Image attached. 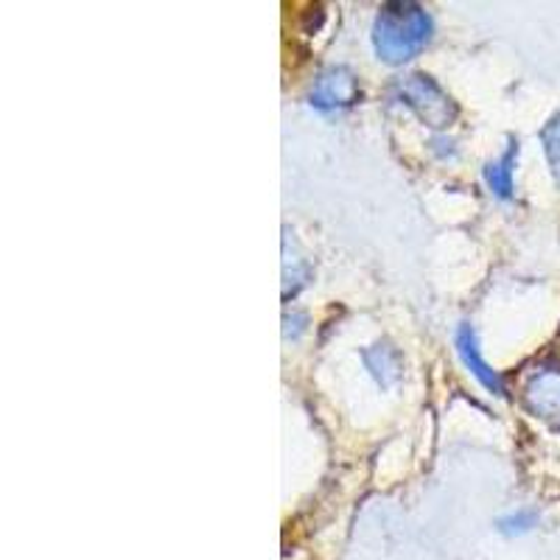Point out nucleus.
<instances>
[{"label": "nucleus", "instance_id": "nucleus-8", "mask_svg": "<svg viewBox=\"0 0 560 560\" xmlns=\"http://www.w3.org/2000/svg\"><path fill=\"white\" fill-rule=\"evenodd\" d=\"M544 147H547V158L555 172V179L560 183V115L552 118L547 124V129H544Z\"/></svg>", "mask_w": 560, "mask_h": 560}, {"label": "nucleus", "instance_id": "nucleus-7", "mask_svg": "<svg viewBox=\"0 0 560 560\" xmlns=\"http://www.w3.org/2000/svg\"><path fill=\"white\" fill-rule=\"evenodd\" d=\"M516 143H510L508 152L497 160V163H488L485 168V179L493 188V194L502 199L513 197V166H516Z\"/></svg>", "mask_w": 560, "mask_h": 560}, {"label": "nucleus", "instance_id": "nucleus-6", "mask_svg": "<svg viewBox=\"0 0 560 560\" xmlns=\"http://www.w3.org/2000/svg\"><path fill=\"white\" fill-rule=\"evenodd\" d=\"M364 364H368V370L376 376V382L382 387H389L398 378V368H401L398 364V353L387 342L373 345L370 350H364Z\"/></svg>", "mask_w": 560, "mask_h": 560}, {"label": "nucleus", "instance_id": "nucleus-2", "mask_svg": "<svg viewBox=\"0 0 560 560\" xmlns=\"http://www.w3.org/2000/svg\"><path fill=\"white\" fill-rule=\"evenodd\" d=\"M395 96L401 98L407 107H412L434 129L448 127L457 118V104L440 90L434 79L423 77V73H412V77L401 79L395 84Z\"/></svg>", "mask_w": 560, "mask_h": 560}, {"label": "nucleus", "instance_id": "nucleus-1", "mask_svg": "<svg viewBox=\"0 0 560 560\" xmlns=\"http://www.w3.org/2000/svg\"><path fill=\"white\" fill-rule=\"evenodd\" d=\"M432 37V20L418 3L409 0H395L382 7L373 28V45H376L378 59L389 65L409 62L427 48Z\"/></svg>", "mask_w": 560, "mask_h": 560}, {"label": "nucleus", "instance_id": "nucleus-5", "mask_svg": "<svg viewBox=\"0 0 560 560\" xmlns=\"http://www.w3.org/2000/svg\"><path fill=\"white\" fill-rule=\"evenodd\" d=\"M457 353H459V359H463V362H465V368L471 370V373H474V376H477V382L482 384V387H488L490 393L504 395L502 376H499L497 370H490V364L485 362L482 357H479L477 334H474L471 325L463 323L457 328Z\"/></svg>", "mask_w": 560, "mask_h": 560}, {"label": "nucleus", "instance_id": "nucleus-3", "mask_svg": "<svg viewBox=\"0 0 560 560\" xmlns=\"http://www.w3.org/2000/svg\"><path fill=\"white\" fill-rule=\"evenodd\" d=\"M524 404L529 412L560 427V370H535L524 382Z\"/></svg>", "mask_w": 560, "mask_h": 560}, {"label": "nucleus", "instance_id": "nucleus-9", "mask_svg": "<svg viewBox=\"0 0 560 560\" xmlns=\"http://www.w3.org/2000/svg\"><path fill=\"white\" fill-rule=\"evenodd\" d=\"M529 527H535V513H529V510H524V513H516V516H508L499 522V529L508 535L527 533Z\"/></svg>", "mask_w": 560, "mask_h": 560}, {"label": "nucleus", "instance_id": "nucleus-4", "mask_svg": "<svg viewBox=\"0 0 560 560\" xmlns=\"http://www.w3.org/2000/svg\"><path fill=\"white\" fill-rule=\"evenodd\" d=\"M308 98H312V107L317 109L350 107L359 98V82L348 68H328L325 73H319Z\"/></svg>", "mask_w": 560, "mask_h": 560}]
</instances>
